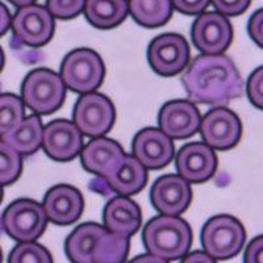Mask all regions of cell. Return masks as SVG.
<instances>
[{
    "mask_svg": "<svg viewBox=\"0 0 263 263\" xmlns=\"http://www.w3.org/2000/svg\"><path fill=\"white\" fill-rule=\"evenodd\" d=\"M4 66V53L3 50H2V48H0V71H2V69H3Z\"/></svg>",
    "mask_w": 263,
    "mask_h": 263,
    "instance_id": "obj_38",
    "label": "cell"
},
{
    "mask_svg": "<svg viewBox=\"0 0 263 263\" xmlns=\"http://www.w3.org/2000/svg\"><path fill=\"white\" fill-rule=\"evenodd\" d=\"M23 103L39 115H49L63 104L66 86L61 75L49 69L30 71L21 86Z\"/></svg>",
    "mask_w": 263,
    "mask_h": 263,
    "instance_id": "obj_4",
    "label": "cell"
},
{
    "mask_svg": "<svg viewBox=\"0 0 263 263\" xmlns=\"http://www.w3.org/2000/svg\"><path fill=\"white\" fill-rule=\"evenodd\" d=\"M211 0H171L173 8L184 15H200L210 6Z\"/></svg>",
    "mask_w": 263,
    "mask_h": 263,
    "instance_id": "obj_31",
    "label": "cell"
},
{
    "mask_svg": "<svg viewBox=\"0 0 263 263\" xmlns=\"http://www.w3.org/2000/svg\"><path fill=\"white\" fill-rule=\"evenodd\" d=\"M42 146L55 161H71L82 150V133L71 121L55 120L44 128Z\"/></svg>",
    "mask_w": 263,
    "mask_h": 263,
    "instance_id": "obj_16",
    "label": "cell"
},
{
    "mask_svg": "<svg viewBox=\"0 0 263 263\" xmlns=\"http://www.w3.org/2000/svg\"><path fill=\"white\" fill-rule=\"evenodd\" d=\"M129 13L141 27L158 28L170 20L171 0H129Z\"/></svg>",
    "mask_w": 263,
    "mask_h": 263,
    "instance_id": "obj_24",
    "label": "cell"
},
{
    "mask_svg": "<svg viewBox=\"0 0 263 263\" xmlns=\"http://www.w3.org/2000/svg\"><path fill=\"white\" fill-rule=\"evenodd\" d=\"M8 263H53L51 255L44 246L34 241L20 242L9 253Z\"/></svg>",
    "mask_w": 263,
    "mask_h": 263,
    "instance_id": "obj_27",
    "label": "cell"
},
{
    "mask_svg": "<svg viewBox=\"0 0 263 263\" xmlns=\"http://www.w3.org/2000/svg\"><path fill=\"white\" fill-rule=\"evenodd\" d=\"M15 39L32 48H40L50 41L54 33V17L46 7L39 4L20 7L11 21Z\"/></svg>",
    "mask_w": 263,
    "mask_h": 263,
    "instance_id": "obj_8",
    "label": "cell"
},
{
    "mask_svg": "<svg viewBox=\"0 0 263 263\" xmlns=\"http://www.w3.org/2000/svg\"><path fill=\"white\" fill-rule=\"evenodd\" d=\"M48 217L41 204L30 199H18L8 205L2 216V228L18 242H32L46 229Z\"/></svg>",
    "mask_w": 263,
    "mask_h": 263,
    "instance_id": "obj_7",
    "label": "cell"
},
{
    "mask_svg": "<svg viewBox=\"0 0 263 263\" xmlns=\"http://www.w3.org/2000/svg\"><path fill=\"white\" fill-rule=\"evenodd\" d=\"M192 41L204 54H221L233 39V28L227 16L218 12H203L192 25Z\"/></svg>",
    "mask_w": 263,
    "mask_h": 263,
    "instance_id": "obj_11",
    "label": "cell"
},
{
    "mask_svg": "<svg viewBox=\"0 0 263 263\" xmlns=\"http://www.w3.org/2000/svg\"><path fill=\"white\" fill-rule=\"evenodd\" d=\"M115 123V108L102 93H84L74 107V124L81 133L90 137H102Z\"/></svg>",
    "mask_w": 263,
    "mask_h": 263,
    "instance_id": "obj_9",
    "label": "cell"
},
{
    "mask_svg": "<svg viewBox=\"0 0 263 263\" xmlns=\"http://www.w3.org/2000/svg\"><path fill=\"white\" fill-rule=\"evenodd\" d=\"M147 60L152 69L159 75H175L182 71L189 63V44L179 34L164 33L150 42Z\"/></svg>",
    "mask_w": 263,
    "mask_h": 263,
    "instance_id": "obj_10",
    "label": "cell"
},
{
    "mask_svg": "<svg viewBox=\"0 0 263 263\" xmlns=\"http://www.w3.org/2000/svg\"><path fill=\"white\" fill-rule=\"evenodd\" d=\"M3 200V185L0 184V203Z\"/></svg>",
    "mask_w": 263,
    "mask_h": 263,
    "instance_id": "obj_39",
    "label": "cell"
},
{
    "mask_svg": "<svg viewBox=\"0 0 263 263\" xmlns=\"http://www.w3.org/2000/svg\"><path fill=\"white\" fill-rule=\"evenodd\" d=\"M249 36L259 48L263 49V8L251 15L248 24Z\"/></svg>",
    "mask_w": 263,
    "mask_h": 263,
    "instance_id": "obj_32",
    "label": "cell"
},
{
    "mask_svg": "<svg viewBox=\"0 0 263 263\" xmlns=\"http://www.w3.org/2000/svg\"><path fill=\"white\" fill-rule=\"evenodd\" d=\"M24 107L23 100L13 93L0 95V138L24 120Z\"/></svg>",
    "mask_w": 263,
    "mask_h": 263,
    "instance_id": "obj_25",
    "label": "cell"
},
{
    "mask_svg": "<svg viewBox=\"0 0 263 263\" xmlns=\"http://www.w3.org/2000/svg\"><path fill=\"white\" fill-rule=\"evenodd\" d=\"M178 175L189 183H203L213 177L217 168L215 150L204 142H191L177 154Z\"/></svg>",
    "mask_w": 263,
    "mask_h": 263,
    "instance_id": "obj_15",
    "label": "cell"
},
{
    "mask_svg": "<svg viewBox=\"0 0 263 263\" xmlns=\"http://www.w3.org/2000/svg\"><path fill=\"white\" fill-rule=\"evenodd\" d=\"M103 218L108 230L130 237L140 229L142 213L137 203L128 196H116L105 205Z\"/></svg>",
    "mask_w": 263,
    "mask_h": 263,
    "instance_id": "obj_20",
    "label": "cell"
},
{
    "mask_svg": "<svg viewBox=\"0 0 263 263\" xmlns=\"http://www.w3.org/2000/svg\"><path fill=\"white\" fill-rule=\"evenodd\" d=\"M246 241L245 228L236 217L218 215L210 218L201 230L204 253L213 259H230L236 257Z\"/></svg>",
    "mask_w": 263,
    "mask_h": 263,
    "instance_id": "obj_5",
    "label": "cell"
},
{
    "mask_svg": "<svg viewBox=\"0 0 263 263\" xmlns=\"http://www.w3.org/2000/svg\"><path fill=\"white\" fill-rule=\"evenodd\" d=\"M133 157L145 168L158 170L170 163L175 154L173 140L161 129L145 128L133 138Z\"/></svg>",
    "mask_w": 263,
    "mask_h": 263,
    "instance_id": "obj_13",
    "label": "cell"
},
{
    "mask_svg": "<svg viewBox=\"0 0 263 263\" xmlns=\"http://www.w3.org/2000/svg\"><path fill=\"white\" fill-rule=\"evenodd\" d=\"M0 263H2V251H0Z\"/></svg>",
    "mask_w": 263,
    "mask_h": 263,
    "instance_id": "obj_40",
    "label": "cell"
},
{
    "mask_svg": "<svg viewBox=\"0 0 263 263\" xmlns=\"http://www.w3.org/2000/svg\"><path fill=\"white\" fill-rule=\"evenodd\" d=\"M199 129L204 138V144L217 150L236 146L242 133V125L238 116L222 107L211 109L201 119Z\"/></svg>",
    "mask_w": 263,
    "mask_h": 263,
    "instance_id": "obj_12",
    "label": "cell"
},
{
    "mask_svg": "<svg viewBox=\"0 0 263 263\" xmlns=\"http://www.w3.org/2000/svg\"><path fill=\"white\" fill-rule=\"evenodd\" d=\"M201 117L192 102L173 100L159 111V129L170 138L191 137L200 128Z\"/></svg>",
    "mask_w": 263,
    "mask_h": 263,
    "instance_id": "obj_17",
    "label": "cell"
},
{
    "mask_svg": "<svg viewBox=\"0 0 263 263\" xmlns=\"http://www.w3.org/2000/svg\"><path fill=\"white\" fill-rule=\"evenodd\" d=\"M42 128L41 120L36 115L24 117V120L13 130L7 133L2 140L12 147L18 154L30 156L36 153L42 145Z\"/></svg>",
    "mask_w": 263,
    "mask_h": 263,
    "instance_id": "obj_23",
    "label": "cell"
},
{
    "mask_svg": "<svg viewBox=\"0 0 263 263\" xmlns=\"http://www.w3.org/2000/svg\"><path fill=\"white\" fill-rule=\"evenodd\" d=\"M60 75L66 88L84 95L100 87L104 78V63L93 50L77 49L65 57Z\"/></svg>",
    "mask_w": 263,
    "mask_h": 263,
    "instance_id": "obj_6",
    "label": "cell"
},
{
    "mask_svg": "<svg viewBox=\"0 0 263 263\" xmlns=\"http://www.w3.org/2000/svg\"><path fill=\"white\" fill-rule=\"evenodd\" d=\"M11 21H12V18L9 15L8 8L0 2V37L6 34L8 28L11 27Z\"/></svg>",
    "mask_w": 263,
    "mask_h": 263,
    "instance_id": "obj_35",
    "label": "cell"
},
{
    "mask_svg": "<svg viewBox=\"0 0 263 263\" xmlns=\"http://www.w3.org/2000/svg\"><path fill=\"white\" fill-rule=\"evenodd\" d=\"M129 263H168V260L156 257V255L153 254H144L138 255V257H136L135 259H132Z\"/></svg>",
    "mask_w": 263,
    "mask_h": 263,
    "instance_id": "obj_36",
    "label": "cell"
},
{
    "mask_svg": "<svg viewBox=\"0 0 263 263\" xmlns=\"http://www.w3.org/2000/svg\"><path fill=\"white\" fill-rule=\"evenodd\" d=\"M251 0H211L216 12L224 16H238L250 6Z\"/></svg>",
    "mask_w": 263,
    "mask_h": 263,
    "instance_id": "obj_30",
    "label": "cell"
},
{
    "mask_svg": "<svg viewBox=\"0 0 263 263\" xmlns=\"http://www.w3.org/2000/svg\"><path fill=\"white\" fill-rule=\"evenodd\" d=\"M65 248L72 263H125L129 237L114 233L95 222H87L72 230Z\"/></svg>",
    "mask_w": 263,
    "mask_h": 263,
    "instance_id": "obj_2",
    "label": "cell"
},
{
    "mask_svg": "<svg viewBox=\"0 0 263 263\" xmlns=\"http://www.w3.org/2000/svg\"><path fill=\"white\" fill-rule=\"evenodd\" d=\"M142 241L149 254L166 260H175L189 253L192 232L190 225L179 216L161 215L145 225Z\"/></svg>",
    "mask_w": 263,
    "mask_h": 263,
    "instance_id": "obj_3",
    "label": "cell"
},
{
    "mask_svg": "<svg viewBox=\"0 0 263 263\" xmlns=\"http://www.w3.org/2000/svg\"><path fill=\"white\" fill-rule=\"evenodd\" d=\"M150 199L162 215L179 216L191 203V185L179 175H163L153 184Z\"/></svg>",
    "mask_w": 263,
    "mask_h": 263,
    "instance_id": "obj_14",
    "label": "cell"
},
{
    "mask_svg": "<svg viewBox=\"0 0 263 263\" xmlns=\"http://www.w3.org/2000/svg\"><path fill=\"white\" fill-rule=\"evenodd\" d=\"M8 2H11L12 4H15V6H17L18 8L20 7H24V6H29V4H33L36 0H8Z\"/></svg>",
    "mask_w": 263,
    "mask_h": 263,
    "instance_id": "obj_37",
    "label": "cell"
},
{
    "mask_svg": "<svg viewBox=\"0 0 263 263\" xmlns=\"http://www.w3.org/2000/svg\"><path fill=\"white\" fill-rule=\"evenodd\" d=\"M42 208L51 222L57 225H70L82 215L83 197L81 192L71 185H55L49 190L44 197Z\"/></svg>",
    "mask_w": 263,
    "mask_h": 263,
    "instance_id": "obj_18",
    "label": "cell"
},
{
    "mask_svg": "<svg viewBox=\"0 0 263 263\" xmlns=\"http://www.w3.org/2000/svg\"><path fill=\"white\" fill-rule=\"evenodd\" d=\"M246 91L251 104L263 111V66L251 72L248 79Z\"/></svg>",
    "mask_w": 263,
    "mask_h": 263,
    "instance_id": "obj_29",
    "label": "cell"
},
{
    "mask_svg": "<svg viewBox=\"0 0 263 263\" xmlns=\"http://www.w3.org/2000/svg\"><path fill=\"white\" fill-rule=\"evenodd\" d=\"M190 102L224 105L243 92V81L234 62L224 54L195 58L182 77Z\"/></svg>",
    "mask_w": 263,
    "mask_h": 263,
    "instance_id": "obj_1",
    "label": "cell"
},
{
    "mask_svg": "<svg viewBox=\"0 0 263 263\" xmlns=\"http://www.w3.org/2000/svg\"><path fill=\"white\" fill-rule=\"evenodd\" d=\"M23 161L16 150L0 138V184H12L21 174Z\"/></svg>",
    "mask_w": 263,
    "mask_h": 263,
    "instance_id": "obj_26",
    "label": "cell"
},
{
    "mask_svg": "<svg viewBox=\"0 0 263 263\" xmlns=\"http://www.w3.org/2000/svg\"><path fill=\"white\" fill-rule=\"evenodd\" d=\"M182 263H216V259L204 253V251H195L189 255H184Z\"/></svg>",
    "mask_w": 263,
    "mask_h": 263,
    "instance_id": "obj_34",
    "label": "cell"
},
{
    "mask_svg": "<svg viewBox=\"0 0 263 263\" xmlns=\"http://www.w3.org/2000/svg\"><path fill=\"white\" fill-rule=\"evenodd\" d=\"M125 153L116 141L96 137L81 150V161L88 173L107 178L117 167Z\"/></svg>",
    "mask_w": 263,
    "mask_h": 263,
    "instance_id": "obj_19",
    "label": "cell"
},
{
    "mask_svg": "<svg viewBox=\"0 0 263 263\" xmlns=\"http://www.w3.org/2000/svg\"><path fill=\"white\" fill-rule=\"evenodd\" d=\"M86 0H46V9L53 17L72 18L83 11Z\"/></svg>",
    "mask_w": 263,
    "mask_h": 263,
    "instance_id": "obj_28",
    "label": "cell"
},
{
    "mask_svg": "<svg viewBox=\"0 0 263 263\" xmlns=\"http://www.w3.org/2000/svg\"><path fill=\"white\" fill-rule=\"evenodd\" d=\"M245 263H263V234L255 237L245 251Z\"/></svg>",
    "mask_w": 263,
    "mask_h": 263,
    "instance_id": "obj_33",
    "label": "cell"
},
{
    "mask_svg": "<svg viewBox=\"0 0 263 263\" xmlns=\"http://www.w3.org/2000/svg\"><path fill=\"white\" fill-rule=\"evenodd\" d=\"M83 12L92 27L111 29L121 24L128 16V0H86Z\"/></svg>",
    "mask_w": 263,
    "mask_h": 263,
    "instance_id": "obj_22",
    "label": "cell"
},
{
    "mask_svg": "<svg viewBox=\"0 0 263 263\" xmlns=\"http://www.w3.org/2000/svg\"><path fill=\"white\" fill-rule=\"evenodd\" d=\"M111 191L120 196H130L144 189L147 180L146 168L133 156H124L111 175L104 178Z\"/></svg>",
    "mask_w": 263,
    "mask_h": 263,
    "instance_id": "obj_21",
    "label": "cell"
}]
</instances>
